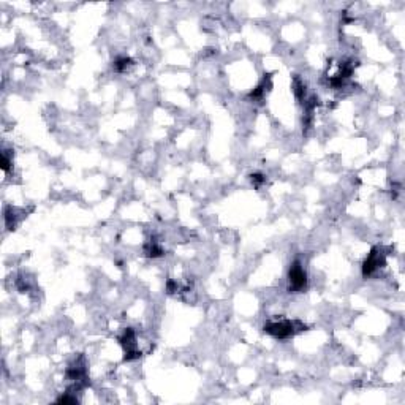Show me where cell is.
Listing matches in <instances>:
<instances>
[{
  "label": "cell",
  "mask_w": 405,
  "mask_h": 405,
  "mask_svg": "<svg viewBox=\"0 0 405 405\" xmlns=\"http://www.w3.org/2000/svg\"><path fill=\"white\" fill-rule=\"evenodd\" d=\"M57 404H78V398L75 396V393L67 391L63 396L57 399Z\"/></svg>",
  "instance_id": "30bf717a"
},
{
  "label": "cell",
  "mask_w": 405,
  "mask_h": 405,
  "mask_svg": "<svg viewBox=\"0 0 405 405\" xmlns=\"http://www.w3.org/2000/svg\"><path fill=\"white\" fill-rule=\"evenodd\" d=\"M271 75H264L263 79L258 83V86L253 89L252 92H250V99H253V100H261L263 97L269 92V89H271Z\"/></svg>",
  "instance_id": "5b68a950"
},
{
  "label": "cell",
  "mask_w": 405,
  "mask_h": 405,
  "mask_svg": "<svg viewBox=\"0 0 405 405\" xmlns=\"http://www.w3.org/2000/svg\"><path fill=\"white\" fill-rule=\"evenodd\" d=\"M250 181H252V184L255 185V187H260L261 184L266 182V177L261 173H255V174L250 176Z\"/></svg>",
  "instance_id": "7c38bea8"
},
{
  "label": "cell",
  "mask_w": 405,
  "mask_h": 405,
  "mask_svg": "<svg viewBox=\"0 0 405 405\" xmlns=\"http://www.w3.org/2000/svg\"><path fill=\"white\" fill-rule=\"evenodd\" d=\"M293 92H295V97L299 103L305 101V84L299 78H295V81H293Z\"/></svg>",
  "instance_id": "9c48e42d"
},
{
  "label": "cell",
  "mask_w": 405,
  "mask_h": 405,
  "mask_svg": "<svg viewBox=\"0 0 405 405\" xmlns=\"http://www.w3.org/2000/svg\"><path fill=\"white\" fill-rule=\"evenodd\" d=\"M307 282H309V279H307V272L303 263L295 260L288 269V291L290 293H301L307 288Z\"/></svg>",
  "instance_id": "7a4b0ae2"
},
{
  "label": "cell",
  "mask_w": 405,
  "mask_h": 405,
  "mask_svg": "<svg viewBox=\"0 0 405 405\" xmlns=\"http://www.w3.org/2000/svg\"><path fill=\"white\" fill-rule=\"evenodd\" d=\"M144 255L148 258H160L165 255V250L158 244V241L155 239H151L144 244V249H143Z\"/></svg>",
  "instance_id": "52a82bcc"
},
{
  "label": "cell",
  "mask_w": 405,
  "mask_h": 405,
  "mask_svg": "<svg viewBox=\"0 0 405 405\" xmlns=\"http://www.w3.org/2000/svg\"><path fill=\"white\" fill-rule=\"evenodd\" d=\"M179 290V285H177V282H174V280H168V283H166V291L169 295H173V293H176V291Z\"/></svg>",
  "instance_id": "4fadbf2b"
},
{
  "label": "cell",
  "mask_w": 405,
  "mask_h": 405,
  "mask_svg": "<svg viewBox=\"0 0 405 405\" xmlns=\"http://www.w3.org/2000/svg\"><path fill=\"white\" fill-rule=\"evenodd\" d=\"M132 67H133V60L130 57H127V55H120V57H117L114 60V63H112V68H114L117 73H125Z\"/></svg>",
  "instance_id": "ba28073f"
},
{
  "label": "cell",
  "mask_w": 405,
  "mask_h": 405,
  "mask_svg": "<svg viewBox=\"0 0 405 405\" xmlns=\"http://www.w3.org/2000/svg\"><path fill=\"white\" fill-rule=\"evenodd\" d=\"M305 325L298 320H274L268 321L263 326V331L266 334L272 336L274 339L279 340H287L290 337H293L295 334L305 331Z\"/></svg>",
  "instance_id": "6da1fadb"
},
{
  "label": "cell",
  "mask_w": 405,
  "mask_h": 405,
  "mask_svg": "<svg viewBox=\"0 0 405 405\" xmlns=\"http://www.w3.org/2000/svg\"><path fill=\"white\" fill-rule=\"evenodd\" d=\"M3 217H5V225L8 230H14L18 222L22 218V214L19 209H16L13 206H6L5 207V212H3Z\"/></svg>",
  "instance_id": "8992f818"
},
{
  "label": "cell",
  "mask_w": 405,
  "mask_h": 405,
  "mask_svg": "<svg viewBox=\"0 0 405 405\" xmlns=\"http://www.w3.org/2000/svg\"><path fill=\"white\" fill-rule=\"evenodd\" d=\"M386 263V252L383 247L375 246L370 250V253L362 263V275L364 277H370L372 274H375L380 268H383Z\"/></svg>",
  "instance_id": "3957f363"
},
{
  "label": "cell",
  "mask_w": 405,
  "mask_h": 405,
  "mask_svg": "<svg viewBox=\"0 0 405 405\" xmlns=\"http://www.w3.org/2000/svg\"><path fill=\"white\" fill-rule=\"evenodd\" d=\"M11 165H13V160L10 158V155H8V151H3L2 152V169H3V173L10 171Z\"/></svg>",
  "instance_id": "8fae6325"
},
{
  "label": "cell",
  "mask_w": 405,
  "mask_h": 405,
  "mask_svg": "<svg viewBox=\"0 0 405 405\" xmlns=\"http://www.w3.org/2000/svg\"><path fill=\"white\" fill-rule=\"evenodd\" d=\"M119 344L124 348V361L130 362L141 358V352L138 350L136 344V333L133 328H127L124 334L119 337Z\"/></svg>",
  "instance_id": "277c9868"
}]
</instances>
